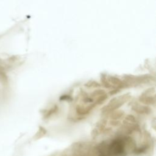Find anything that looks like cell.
Returning <instances> with one entry per match:
<instances>
[{"instance_id":"obj_1","label":"cell","mask_w":156,"mask_h":156,"mask_svg":"<svg viewBox=\"0 0 156 156\" xmlns=\"http://www.w3.org/2000/svg\"><path fill=\"white\" fill-rule=\"evenodd\" d=\"M124 142L121 140H113L108 146V153L110 155L119 156L124 152Z\"/></svg>"}]
</instances>
